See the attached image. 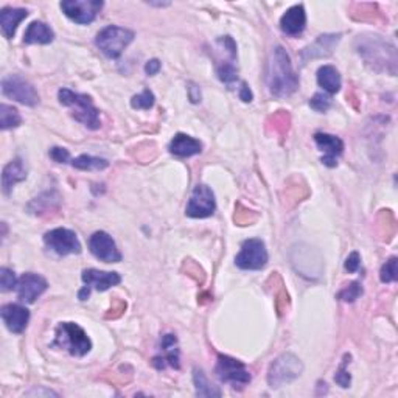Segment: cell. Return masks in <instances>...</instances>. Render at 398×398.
<instances>
[{"label":"cell","instance_id":"33","mask_svg":"<svg viewBox=\"0 0 398 398\" xmlns=\"http://www.w3.org/2000/svg\"><path fill=\"white\" fill-rule=\"evenodd\" d=\"M361 294H363V288H361V283H358V281H353V283L344 288V290L338 294V299L342 302L352 304V302L357 301Z\"/></svg>","mask_w":398,"mask_h":398},{"label":"cell","instance_id":"4","mask_svg":"<svg viewBox=\"0 0 398 398\" xmlns=\"http://www.w3.org/2000/svg\"><path fill=\"white\" fill-rule=\"evenodd\" d=\"M53 347L66 348L73 357H84L92 348V342L84 330L73 322H61L57 327Z\"/></svg>","mask_w":398,"mask_h":398},{"label":"cell","instance_id":"11","mask_svg":"<svg viewBox=\"0 0 398 398\" xmlns=\"http://www.w3.org/2000/svg\"><path fill=\"white\" fill-rule=\"evenodd\" d=\"M44 243L52 252L61 257L81 254V243H79L75 232L70 229L58 228L47 232L44 235Z\"/></svg>","mask_w":398,"mask_h":398},{"label":"cell","instance_id":"42","mask_svg":"<svg viewBox=\"0 0 398 398\" xmlns=\"http://www.w3.org/2000/svg\"><path fill=\"white\" fill-rule=\"evenodd\" d=\"M90 296V288L89 286H84L81 291H79L78 294V297H79V301H86Z\"/></svg>","mask_w":398,"mask_h":398},{"label":"cell","instance_id":"1","mask_svg":"<svg viewBox=\"0 0 398 398\" xmlns=\"http://www.w3.org/2000/svg\"><path fill=\"white\" fill-rule=\"evenodd\" d=\"M266 81L271 95L277 98L290 97L299 88V77L292 69L290 54L281 46H277L272 50Z\"/></svg>","mask_w":398,"mask_h":398},{"label":"cell","instance_id":"21","mask_svg":"<svg viewBox=\"0 0 398 398\" xmlns=\"http://www.w3.org/2000/svg\"><path fill=\"white\" fill-rule=\"evenodd\" d=\"M341 41V34H322L317 38L313 44L305 48L302 52L304 61H308L311 58H324L332 54L333 48L338 46Z\"/></svg>","mask_w":398,"mask_h":398},{"label":"cell","instance_id":"10","mask_svg":"<svg viewBox=\"0 0 398 398\" xmlns=\"http://www.w3.org/2000/svg\"><path fill=\"white\" fill-rule=\"evenodd\" d=\"M217 375L223 383H230L234 388L241 389L250 383V373L241 361L230 358L228 355H218Z\"/></svg>","mask_w":398,"mask_h":398},{"label":"cell","instance_id":"30","mask_svg":"<svg viewBox=\"0 0 398 398\" xmlns=\"http://www.w3.org/2000/svg\"><path fill=\"white\" fill-rule=\"evenodd\" d=\"M218 78L224 84L232 86L238 79V70L234 63H221L218 66Z\"/></svg>","mask_w":398,"mask_h":398},{"label":"cell","instance_id":"15","mask_svg":"<svg viewBox=\"0 0 398 398\" xmlns=\"http://www.w3.org/2000/svg\"><path fill=\"white\" fill-rule=\"evenodd\" d=\"M315 142L317 145V148L324 152L322 163L327 165L330 168L336 167L339 156L344 152V143H342V140L339 137L332 136V134L316 132Z\"/></svg>","mask_w":398,"mask_h":398},{"label":"cell","instance_id":"22","mask_svg":"<svg viewBox=\"0 0 398 398\" xmlns=\"http://www.w3.org/2000/svg\"><path fill=\"white\" fill-rule=\"evenodd\" d=\"M27 179V170L23 167L22 159H14L2 171V190L5 195H10L17 182Z\"/></svg>","mask_w":398,"mask_h":398},{"label":"cell","instance_id":"41","mask_svg":"<svg viewBox=\"0 0 398 398\" xmlns=\"http://www.w3.org/2000/svg\"><path fill=\"white\" fill-rule=\"evenodd\" d=\"M188 97H190V100H192V103L201 101V90H199L198 86H196V84H190V88H188Z\"/></svg>","mask_w":398,"mask_h":398},{"label":"cell","instance_id":"25","mask_svg":"<svg viewBox=\"0 0 398 398\" xmlns=\"http://www.w3.org/2000/svg\"><path fill=\"white\" fill-rule=\"evenodd\" d=\"M317 83L328 94H336L341 89V75L333 66H322L317 70Z\"/></svg>","mask_w":398,"mask_h":398},{"label":"cell","instance_id":"7","mask_svg":"<svg viewBox=\"0 0 398 398\" xmlns=\"http://www.w3.org/2000/svg\"><path fill=\"white\" fill-rule=\"evenodd\" d=\"M268 250L259 238H250L243 243L240 254L235 257V265L246 271H259L268 265Z\"/></svg>","mask_w":398,"mask_h":398},{"label":"cell","instance_id":"18","mask_svg":"<svg viewBox=\"0 0 398 398\" xmlns=\"http://www.w3.org/2000/svg\"><path fill=\"white\" fill-rule=\"evenodd\" d=\"M307 27V13L304 5H294L281 16L280 28L288 36H299Z\"/></svg>","mask_w":398,"mask_h":398},{"label":"cell","instance_id":"9","mask_svg":"<svg viewBox=\"0 0 398 398\" xmlns=\"http://www.w3.org/2000/svg\"><path fill=\"white\" fill-rule=\"evenodd\" d=\"M2 94L26 106H36L39 103V95L33 84L19 75H10L2 79Z\"/></svg>","mask_w":398,"mask_h":398},{"label":"cell","instance_id":"24","mask_svg":"<svg viewBox=\"0 0 398 398\" xmlns=\"http://www.w3.org/2000/svg\"><path fill=\"white\" fill-rule=\"evenodd\" d=\"M54 39L53 30L44 22L34 21L28 26L26 34H23V42L26 44H50Z\"/></svg>","mask_w":398,"mask_h":398},{"label":"cell","instance_id":"31","mask_svg":"<svg viewBox=\"0 0 398 398\" xmlns=\"http://www.w3.org/2000/svg\"><path fill=\"white\" fill-rule=\"evenodd\" d=\"M379 279H381L383 283H394V281H397V257H392V259L384 263L381 271H379Z\"/></svg>","mask_w":398,"mask_h":398},{"label":"cell","instance_id":"38","mask_svg":"<svg viewBox=\"0 0 398 398\" xmlns=\"http://www.w3.org/2000/svg\"><path fill=\"white\" fill-rule=\"evenodd\" d=\"M359 265H361V257L358 252H352L350 255L347 257V260H346V269L350 274L353 272H357L358 269H359Z\"/></svg>","mask_w":398,"mask_h":398},{"label":"cell","instance_id":"40","mask_svg":"<svg viewBox=\"0 0 398 398\" xmlns=\"http://www.w3.org/2000/svg\"><path fill=\"white\" fill-rule=\"evenodd\" d=\"M240 98L244 103H250L252 101V90L249 89V86L246 83H241V88H240Z\"/></svg>","mask_w":398,"mask_h":398},{"label":"cell","instance_id":"36","mask_svg":"<svg viewBox=\"0 0 398 398\" xmlns=\"http://www.w3.org/2000/svg\"><path fill=\"white\" fill-rule=\"evenodd\" d=\"M348 359H350V355H346L344 361H342V364L339 367V370L336 372V375H335V381L338 383L341 388H348V386H350V381H352V378H350V375H348V372H347Z\"/></svg>","mask_w":398,"mask_h":398},{"label":"cell","instance_id":"27","mask_svg":"<svg viewBox=\"0 0 398 398\" xmlns=\"http://www.w3.org/2000/svg\"><path fill=\"white\" fill-rule=\"evenodd\" d=\"M193 381L196 388V395H199V397H221L223 395L221 390L207 379L206 373L201 369L193 370Z\"/></svg>","mask_w":398,"mask_h":398},{"label":"cell","instance_id":"39","mask_svg":"<svg viewBox=\"0 0 398 398\" xmlns=\"http://www.w3.org/2000/svg\"><path fill=\"white\" fill-rule=\"evenodd\" d=\"M161 61L159 59H151V61H148V63H146V66H145V72H146V75H150V77H152V75H157L159 73V70H161Z\"/></svg>","mask_w":398,"mask_h":398},{"label":"cell","instance_id":"37","mask_svg":"<svg viewBox=\"0 0 398 398\" xmlns=\"http://www.w3.org/2000/svg\"><path fill=\"white\" fill-rule=\"evenodd\" d=\"M50 157L53 159L54 162L66 163V162H69L70 155H69V151H67L66 148H59V146H54V148L50 150Z\"/></svg>","mask_w":398,"mask_h":398},{"label":"cell","instance_id":"26","mask_svg":"<svg viewBox=\"0 0 398 398\" xmlns=\"http://www.w3.org/2000/svg\"><path fill=\"white\" fill-rule=\"evenodd\" d=\"M58 204H59V196L54 192H47L38 196V198H34L32 203L28 204V212L33 213V215H42V213L57 209Z\"/></svg>","mask_w":398,"mask_h":398},{"label":"cell","instance_id":"5","mask_svg":"<svg viewBox=\"0 0 398 398\" xmlns=\"http://www.w3.org/2000/svg\"><path fill=\"white\" fill-rule=\"evenodd\" d=\"M134 32L117 26H109L97 34L95 44L108 58L117 59L125 48L134 41Z\"/></svg>","mask_w":398,"mask_h":398},{"label":"cell","instance_id":"6","mask_svg":"<svg viewBox=\"0 0 398 398\" xmlns=\"http://www.w3.org/2000/svg\"><path fill=\"white\" fill-rule=\"evenodd\" d=\"M304 364L296 355L283 353L269 366L268 370V383L272 389L288 384L302 375Z\"/></svg>","mask_w":398,"mask_h":398},{"label":"cell","instance_id":"32","mask_svg":"<svg viewBox=\"0 0 398 398\" xmlns=\"http://www.w3.org/2000/svg\"><path fill=\"white\" fill-rule=\"evenodd\" d=\"M155 94H152L151 90L145 89L142 94L139 95H134L132 100H131V106L134 109H151L155 106Z\"/></svg>","mask_w":398,"mask_h":398},{"label":"cell","instance_id":"19","mask_svg":"<svg viewBox=\"0 0 398 398\" xmlns=\"http://www.w3.org/2000/svg\"><path fill=\"white\" fill-rule=\"evenodd\" d=\"M81 279L86 286L95 288L97 291H106L121 281L120 274L98 271V269H84Z\"/></svg>","mask_w":398,"mask_h":398},{"label":"cell","instance_id":"35","mask_svg":"<svg viewBox=\"0 0 398 398\" xmlns=\"http://www.w3.org/2000/svg\"><path fill=\"white\" fill-rule=\"evenodd\" d=\"M17 280L16 279V274L11 271L8 268H2L0 269V286H2V291L3 292H8L11 290H14L17 286Z\"/></svg>","mask_w":398,"mask_h":398},{"label":"cell","instance_id":"17","mask_svg":"<svg viewBox=\"0 0 398 398\" xmlns=\"http://www.w3.org/2000/svg\"><path fill=\"white\" fill-rule=\"evenodd\" d=\"M0 315H2V321L11 333L21 335L28 326L30 311L26 307H22V305L17 304L3 305Z\"/></svg>","mask_w":398,"mask_h":398},{"label":"cell","instance_id":"29","mask_svg":"<svg viewBox=\"0 0 398 398\" xmlns=\"http://www.w3.org/2000/svg\"><path fill=\"white\" fill-rule=\"evenodd\" d=\"M22 123V117L16 108L2 105L0 106V128L2 130H11V128H17Z\"/></svg>","mask_w":398,"mask_h":398},{"label":"cell","instance_id":"23","mask_svg":"<svg viewBox=\"0 0 398 398\" xmlns=\"http://www.w3.org/2000/svg\"><path fill=\"white\" fill-rule=\"evenodd\" d=\"M28 16V11L23 8H3L0 13V26L2 33L7 39H11L16 34L19 23Z\"/></svg>","mask_w":398,"mask_h":398},{"label":"cell","instance_id":"20","mask_svg":"<svg viewBox=\"0 0 398 398\" xmlns=\"http://www.w3.org/2000/svg\"><path fill=\"white\" fill-rule=\"evenodd\" d=\"M170 152L176 157H190L195 155H199L203 151V143L199 140H196L192 136H187V134H176L173 140L170 142L168 146Z\"/></svg>","mask_w":398,"mask_h":398},{"label":"cell","instance_id":"43","mask_svg":"<svg viewBox=\"0 0 398 398\" xmlns=\"http://www.w3.org/2000/svg\"><path fill=\"white\" fill-rule=\"evenodd\" d=\"M33 394H38V395H41L42 392H39V390H32V392H28L27 395H33ZM44 394H47V395H57V394H54V392H52V390H47V392H44Z\"/></svg>","mask_w":398,"mask_h":398},{"label":"cell","instance_id":"12","mask_svg":"<svg viewBox=\"0 0 398 398\" xmlns=\"http://www.w3.org/2000/svg\"><path fill=\"white\" fill-rule=\"evenodd\" d=\"M217 209L215 195L207 186H196L190 196L186 213L190 218H207L212 217Z\"/></svg>","mask_w":398,"mask_h":398},{"label":"cell","instance_id":"3","mask_svg":"<svg viewBox=\"0 0 398 398\" xmlns=\"http://www.w3.org/2000/svg\"><path fill=\"white\" fill-rule=\"evenodd\" d=\"M58 98L61 105L72 109V115L78 120L79 123H83L89 130H98L101 126L100 123V112L92 103V98L89 95L77 94L70 89H59Z\"/></svg>","mask_w":398,"mask_h":398},{"label":"cell","instance_id":"2","mask_svg":"<svg viewBox=\"0 0 398 398\" xmlns=\"http://www.w3.org/2000/svg\"><path fill=\"white\" fill-rule=\"evenodd\" d=\"M358 52L361 57L366 59V63L369 64L372 69L375 70H389L390 69L397 72V52L394 46H389L388 42L379 39V36H363L358 39ZM390 72V70H389Z\"/></svg>","mask_w":398,"mask_h":398},{"label":"cell","instance_id":"14","mask_svg":"<svg viewBox=\"0 0 398 398\" xmlns=\"http://www.w3.org/2000/svg\"><path fill=\"white\" fill-rule=\"evenodd\" d=\"M48 288L47 280L39 274L34 272H27L23 274L22 277L17 281V296L22 302L26 304H33L36 302V299L42 296V292H46Z\"/></svg>","mask_w":398,"mask_h":398},{"label":"cell","instance_id":"34","mask_svg":"<svg viewBox=\"0 0 398 398\" xmlns=\"http://www.w3.org/2000/svg\"><path fill=\"white\" fill-rule=\"evenodd\" d=\"M310 106L317 112H327L330 106H332V98H330V95L324 94V92H317L310 100Z\"/></svg>","mask_w":398,"mask_h":398},{"label":"cell","instance_id":"16","mask_svg":"<svg viewBox=\"0 0 398 398\" xmlns=\"http://www.w3.org/2000/svg\"><path fill=\"white\" fill-rule=\"evenodd\" d=\"M161 353L152 359L156 369L163 370L167 367H173V369H179V348H177V339L175 335H165L161 341Z\"/></svg>","mask_w":398,"mask_h":398},{"label":"cell","instance_id":"28","mask_svg":"<svg viewBox=\"0 0 398 398\" xmlns=\"http://www.w3.org/2000/svg\"><path fill=\"white\" fill-rule=\"evenodd\" d=\"M72 167L77 170H83V171H101L109 167V162L106 161V159L83 155V156H78L77 159H73Z\"/></svg>","mask_w":398,"mask_h":398},{"label":"cell","instance_id":"13","mask_svg":"<svg viewBox=\"0 0 398 398\" xmlns=\"http://www.w3.org/2000/svg\"><path fill=\"white\" fill-rule=\"evenodd\" d=\"M89 249L98 260L105 263H119L121 261V254L115 244L114 238L106 232L98 230L89 238Z\"/></svg>","mask_w":398,"mask_h":398},{"label":"cell","instance_id":"8","mask_svg":"<svg viewBox=\"0 0 398 398\" xmlns=\"http://www.w3.org/2000/svg\"><path fill=\"white\" fill-rule=\"evenodd\" d=\"M101 0H64L61 2L63 13L79 26H88L95 19L103 8Z\"/></svg>","mask_w":398,"mask_h":398}]
</instances>
